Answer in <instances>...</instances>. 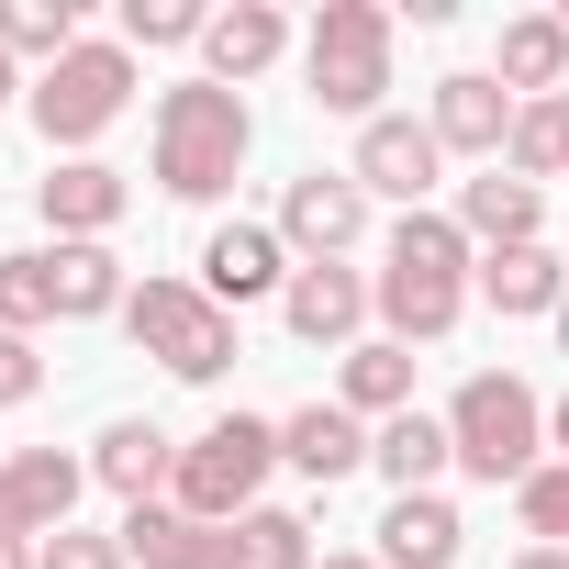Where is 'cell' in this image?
<instances>
[{"label": "cell", "instance_id": "1", "mask_svg": "<svg viewBox=\"0 0 569 569\" xmlns=\"http://www.w3.org/2000/svg\"><path fill=\"white\" fill-rule=\"evenodd\" d=\"M369 302L391 325V347H447L458 313H469V234L458 212H402L391 223V257L369 279Z\"/></svg>", "mask_w": 569, "mask_h": 569}, {"label": "cell", "instance_id": "2", "mask_svg": "<svg viewBox=\"0 0 569 569\" xmlns=\"http://www.w3.org/2000/svg\"><path fill=\"white\" fill-rule=\"evenodd\" d=\"M246 146H257L246 90H223V79L157 90V190H168V201H223L234 168H246Z\"/></svg>", "mask_w": 569, "mask_h": 569}, {"label": "cell", "instance_id": "3", "mask_svg": "<svg viewBox=\"0 0 569 569\" xmlns=\"http://www.w3.org/2000/svg\"><path fill=\"white\" fill-rule=\"evenodd\" d=\"M447 447H458L469 480H491V491L513 480V491H525V480L547 469V458H536V447H547V402H536L513 369H480V380H458V402H447Z\"/></svg>", "mask_w": 569, "mask_h": 569}, {"label": "cell", "instance_id": "4", "mask_svg": "<svg viewBox=\"0 0 569 569\" xmlns=\"http://www.w3.org/2000/svg\"><path fill=\"white\" fill-rule=\"evenodd\" d=\"M302 79H313V112L380 123V90H391V12H380V0H325V12H313V46H302Z\"/></svg>", "mask_w": 569, "mask_h": 569}, {"label": "cell", "instance_id": "5", "mask_svg": "<svg viewBox=\"0 0 569 569\" xmlns=\"http://www.w3.org/2000/svg\"><path fill=\"white\" fill-rule=\"evenodd\" d=\"M279 469V425H257V413H223V425H201L190 447H179V513L190 525H246L257 513V480Z\"/></svg>", "mask_w": 569, "mask_h": 569}, {"label": "cell", "instance_id": "6", "mask_svg": "<svg viewBox=\"0 0 569 569\" xmlns=\"http://www.w3.org/2000/svg\"><path fill=\"white\" fill-rule=\"evenodd\" d=\"M123 325H134V347L168 380H223L234 369V313L201 291V279H146V291L123 302Z\"/></svg>", "mask_w": 569, "mask_h": 569}, {"label": "cell", "instance_id": "7", "mask_svg": "<svg viewBox=\"0 0 569 569\" xmlns=\"http://www.w3.org/2000/svg\"><path fill=\"white\" fill-rule=\"evenodd\" d=\"M123 101H134V46L79 34V46L34 79V134H46V146H101V134L123 123Z\"/></svg>", "mask_w": 569, "mask_h": 569}, {"label": "cell", "instance_id": "8", "mask_svg": "<svg viewBox=\"0 0 569 569\" xmlns=\"http://www.w3.org/2000/svg\"><path fill=\"white\" fill-rule=\"evenodd\" d=\"M358 234H369V190H358L347 168H313V179H291V201H279V246H291L302 268H336Z\"/></svg>", "mask_w": 569, "mask_h": 569}, {"label": "cell", "instance_id": "9", "mask_svg": "<svg viewBox=\"0 0 569 569\" xmlns=\"http://www.w3.org/2000/svg\"><path fill=\"white\" fill-rule=\"evenodd\" d=\"M436 168H447V146H436V123H413V112H380V123H358V190H391L402 212H425V190H436Z\"/></svg>", "mask_w": 569, "mask_h": 569}, {"label": "cell", "instance_id": "10", "mask_svg": "<svg viewBox=\"0 0 569 569\" xmlns=\"http://www.w3.org/2000/svg\"><path fill=\"white\" fill-rule=\"evenodd\" d=\"M79 458H57V447H23V458H0V536L12 547H34V536H68V502H79Z\"/></svg>", "mask_w": 569, "mask_h": 569}, {"label": "cell", "instance_id": "11", "mask_svg": "<svg viewBox=\"0 0 569 569\" xmlns=\"http://www.w3.org/2000/svg\"><path fill=\"white\" fill-rule=\"evenodd\" d=\"M201 291L234 313V302H268V291H291V246H279V223H223L201 246Z\"/></svg>", "mask_w": 569, "mask_h": 569}, {"label": "cell", "instance_id": "12", "mask_svg": "<svg viewBox=\"0 0 569 569\" xmlns=\"http://www.w3.org/2000/svg\"><path fill=\"white\" fill-rule=\"evenodd\" d=\"M380 302H369V279L336 257V268H291V291H279V325H291L302 347H347L358 325H369Z\"/></svg>", "mask_w": 569, "mask_h": 569}, {"label": "cell", "instance_id": "13", "mask_svg": "<svg viewBox=\"0 0 569 569\" xmlns=\"http://www.w3.org/2000/svg\"><path fill=\"white\" fill-rule=\"evenodd\" d=\"M436 146H447V157H491V168H502V146H513V90H502L491 68L436 79Z\"/></svg>", "mask_w": 569, "mask_h": 569}, {"label": "cell", "instance_id": "14", "mask_svg": "<svg viewBox=\"0 0 569 569\" xmlns=\"http://www.w3.org/2000/svg\"><path fill=\"white\" fill-rule=\"evenodd\" d=\"M34 201H46L57 246H101V234L123 223V201H134V190H123V168H101V157H68V168H57Z\"/></svg>", "mask_w": 569, "mask_h": 569}, {"label": "cell", "instance_id": "15", "mask_svg": "<svg viewBox=\"0 0 569 569\" xmlns=\"http://www.w3.org/2000/svg\"><path fill=\"white\" fill-rule=\"evenodd\" d=\"M536 223H547V190H536V179H513V168L458 179V234H469V246H491V257H502V246H547Z\"/></svg>", "mask_w": 569, "mask_h": 569}, {"label": "cell", "instance_id": "16", "mask_svg": "<svg viewBox=\"0 0 569 569\" xmlns=\"http://www.w3.org/2000/svg\"><path fill=\"white\" fill-rule=\"evenodd\" d=\"M458 547H469V525L447 491H402L380 513V569H458Z\"/></svg>", "mask_w": 569, "mask_h": 569}, {"label": "cell", "instance_id": "17", "mask_svg": "<svg viewBox=\"0 0 569 569\" xmlns=\"http://www.w3.org/2000/svg\"><path fill=\"white\" fill-rule=\"evenodd\" d=\"M279 46H291V23H279L268 0H234V12H212V34H201V57H212V79H223V90L268 79V68H279Z\"/></svg>", "mask_w": 569, "mask_h": 569}, {"label": "cell", "instance_id": "18", "mask_svg": "<svg viewBox=\"0 0 569 569\" xmlns=\"http://www.w3.org/2000/svg\"><path fill=\"white\" fill-rule=\"evenodd\" d=\"M491 79H502L513 101H558V79H569V23H558V12H513Z\"/></svg>", "mask_w": 569, "mask_h": 569}, {"label": "cell", "instance_id": "19", "mask_svg": "<svg viewBox=\"0 0 569 569\" xmlns=\"http://www.w3.org/2000/svg\"><path fill=\"white\" fill-rule=\"evenodd\" d=\"M90 480H112L123 502H157V480H179V447H168L146 413H123V425H101V447H90Z\"/></svg>", "mask_w": 569, "mask_h": 569}, {"label": "cell", "instance_id": "20", "mask_svg": "<svg viewBox=\"0 0 569 569\" xmlns=\"http://www.w3.org/2000/svg\"><path fill=\"white\" fill-rule=\"evenodd\" d=\"M279 458H291L302 480H347V469L369 458V436H358V413H347V402H302L291 425H279Z\"/></svg>", "mask_w": 569, "mask_h": 569}, {"label": "cell", "instance_id": "21", "mask_svg": "<svg viewBox=\"0 0 569 569\" xmlns=\"http://www.w3.org/2000/svg\"><path fill=\"white\" fill-rule=\"evenodd\" d=\"M480 302L513 325V313H558L569 302V268L547 257V246H502V257H480Z\"/></svg>", "mask_w": 569, "mask_h": 569}, {"label": "cell", "instance_id": "22", "mask_svg": "<svg viewBox=\"0 0 569 569\" xmlns=\"http://www.w3.org/2000/svg\"><path fill=\"white\" fill-rule=\"evenodd\" d=\"M336 402L347 413H413V347H391V336H369V347H347V380H336Z\"/></svg>", "mask_w": 569, "mask_h": 569}, {"label": "cell", "instance_id": "23", "mask_svg": "<svg viewBox=\"0 0 569 569\" xmlns=\"http://www.w3.org/2000/svg\"><path fill=\"white\" fill-rule=\"evenodd\" d=\"M123 257L112 246H57V325H90V313H123Z\"/></svg>", "mask_w": 569, "mask_h": 569}, {"label": "cell", "instance_id": "24", "mask_svg": "<svg viewBox=\"0 0 569 569\" xmlns=\"http://www.w3.org/2000/svg\"><path fill=\"white\" fill-rule=\"evenodd\" d=\"M369 458L391 469V491H425V480H436L458 447H447V413H391V425L369 436Z\"/></svg>", "mask_w": 569, "mask_h": 569}, {"label": "cell", "instance_id": "25", "mask_svg": "<svg viewBox=\"0 0 569 569\" xmlns=\"http://www.w3.org/2000/svg\"><path fill=\"white\" fill-rule=\"evenodd\" d=\"M34 325H57V246L0 257V336H34Z\"/></svg>", "mask_w": 569, "mask_h": 569}, {"label": "cell", "instance_id": "26", "mask_svg": "<svg viewBox=\"0 0 569 569\" xmlns=\"http://www.w3.org/2000/svg\"><path fill=\"white\" fill-rule=\"evenodd\" d=\"M502 168H513V179H558V168H569V101H513Z\"/></svg>", "mask_w": 569, "mask_h": 569}, {"label": "cell", "instance_id": "27", "mask_svg": "<svg viewBox=\"0 0 569 569\" xmlns=\"http://www.w3.org/2000/svg\"><path fill=\"white\" fill-rule=\"evenodd\" d=\"M79 46V12H68V0H0V57H68Z\"/></svg>", "mask_w": 569, "mask_h": 569}, {"label": "cell", "instance_id": "28", "mask_svg": "<svg viewBox=\"0 0 569 569\" xmlns=\"http://www.w3.org/2000/svg\"><path fill=\"white\" fill-rule=\"evenodd\" d=\"M234 558H246V569H325V558H313V525H302V513H268V502L234 525Z\"/></svg>", "mask_w": 569, "mask_h": 569}, {"label": "cell", "instance_id": "29", "mask_svg": "<svg viewBox=\"0 0 569 569\" xmlns=\"http://www.w3.org/2000/svg\"><path fill=\"white\" fill-rule=\"evenodd\" d=\"M212 12L201 0H123V46H201Z\"/></svg>", "mask_w": 569, "mask_h": 569}, {"label": "cell", "instance_id": "30", "mask_svg": "<svg viewBox=\"0 0 569 569\" xmlns=\"http://www.w3.org/2000/svg\"><path fill=\"white\" fill-rule=\"evenodd\" d=\"M513 513H525V536H536V547H569V458H547V469L513 491Z\"/></svg>", "mask_w": 569, "mask_h": 569}, {"label": "cell", "instance_id": "31", "mask_svg": "<svg viewBox=\"0 0 569 569\" xmlns=\"http://www.w3.org/2000/svg\"><path fill=\"white\" fill-rule=\"evenodd\" d=\"M179 525H190L179 502H134V513H123V558H146V569H168V547H179Z\"/></svg>", "mask_w": 569, "mask_h": 569}, {"label": "cell", "instance_id": "32", "mask_svg": "<svg viewBox=\"0 0 569 569\" xmlns=\"http://www.w3.org/2000/svg\"><path fill=\"white\" fill-rule=\"evenodd\" d=\"M34 569H134V558H123V536H79V525H68V536L34 547Z\"/></svg>", "mask_w": 569, "mask_h": 569}, {"label": "cell", "instance_id": "33", "mask_svg": "<svg viewBox=\"0 0 569 569\" xmlns=\"http://www.w3.org/2000/svg\"><path fill=\"white\" fill-rule=\"evenodd\" d=\"M168 569H246V558H234V525H179Z\"/></svg>", "mask_w": 569, "mask_h": 569}, {"label": "cell", "instance_id": "34", "mask_svg": "<svg viewBox=\"0 0 569 569\" xmlns=\"http://www.w3.org/2000/svg\"><path fill=\"white\" fill-rule=\"evenodd\" d=\"M34 391H46V358H34L23 336H0V413H23Z\"/></svg>", "mask_w": 569, "mask_h": 569}, {"label": "cell", "instance_id": "35", "mask_svg": "<svg viewBox=\"0 0 569 569\" xmlns=\"http://www.w3.org/2000/svg\"><path fill=\"white\" fill-rule=\"evenodd\" d=\"M513 569H569V547H525V558H513Z\"/></svg>", "mask_w": 569, "mask_h": 569}, {"label": "cell", "instance_id": "36", "mask_svg": "<svg viewBox=\"0 0 569 569\" xmlns=\"http://www.w3.org/2000/svg\"><path fill=\"white\" fill-rule=\"evenodd\" d=\"M0 569H34V547H12V536H0Z\"/></svg>", "mask_w": 569, "mask_h": 569}, {"label": "cell", "instance_id": "37", "mask_svg": "<svg viewBox=\"0 0 569 569\" xmlns=\"http://www.w3.org/2000/svg\"><path fill=\"white\" fill-rule=\"evenodd\" d=\"M547 447H569V402H558V413H547Z\"/></svg>", "mask_w": 569, "mask_h": 569}, {"label": "cell", "instance_id": "38", "mask_svg": "<svg viewBox=\"0 0 569 569\" xmlns=\"http://www.w3.org/2000/svg\"><path fill=\"white\" fill-rule=\"evenodd\" d=\"M325 569H380V558H325Z\"/></svg>", "mask_w": 569, "mask_h": 569}, {"label": "cell", "instance_id": "39", "mask_svg": "<svg viewBox=\"0 0 569 569\" xmlns=\"http://www.w3.org/2000/svg\"><path fill=\"white\" fill-rule=\"evenodd\" d=\"M0 101H12V57H0Z\"/></svg>", "mask_w": 569, "mask_h": 569}, {"label": "cell", "instance_id": "40", "mask_svg": "<svg viewBox=\"0 0 569 569\" xmlns=\"http://www.w3.org/2000/svg\"><path fill=\"white\" fill-rule=\"evenodd\" d=\"M558 347H569V302H558Z\"/></svg>", "mask_w": 569, "mask_h": 569}, {"label": "cell", "instance_id": "41", "mask_svg": "<svg viewBox=\"0 0 569 569\" xmlns=\"http://www.w3.org/2000/svg\"><path fill=\"white\" fill-rule=\"evenodd\" d=\"M558 23H569V12H558Z\"/></svg>", "mask_w": 569, "mask_h": 569}, {"label": "cell", "instance_id": "42", "mask_svg": "<svg viewBox=\"0 0 569 569\" xmlns=\"http://www.w3.org/2000/svg\"><path fill=\"white\" fill-rule=\"evenodd\" d=\"M558 179H569V168H558Z\"/></svg>", "mask_w": 569, "mask_h": 569}]
</instances>
